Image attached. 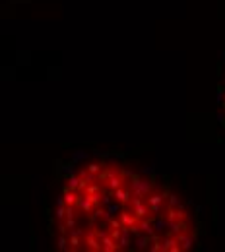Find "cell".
Wrapping results in <instances>:
<instances>
[{
	"mask_svg": "<svg viewBox=\"0 0 225 252\" xmlns=\"http://www.w3.org/2000/svg\"><path fill=\"white\" fill-rule=\"evenodd\" d=\"M224 107H225V99H224Z\"/></svg>",
	"mask_w": 225,
	"mask_h": 252,
	"instance_id": "cell-2",
	"label": "cell"
},
{
	"mask_svg": "<svg viewBox=\"0 0 225 252\" xmlns=\"http://www.w3.org/2000/svg\"><path fill=\"white\" fill-rule=\"evenodd\" d=\"M55 237L66 252H187L191 210L167 187L115 161H88L64 181Z\"/></svg>",
	"mask_w": 225,
	"mask_h": 252,
	"instance_id": "cell-1",
	"label": "cell"
}]
</instances>
